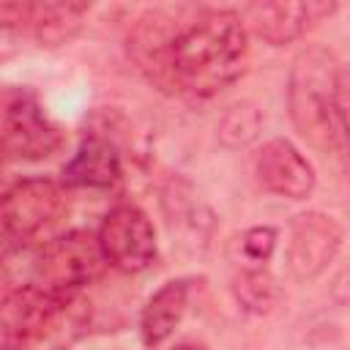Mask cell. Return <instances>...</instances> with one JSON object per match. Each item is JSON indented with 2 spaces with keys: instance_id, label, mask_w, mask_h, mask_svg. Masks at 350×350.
Listing matches in <instances>:
<instances>
[{
  "instance_id": "30bf717a",
  "label": "cell",
  "mask_w": 350,
  "mask_h": 350,
  "mask_svg": "<svg viewBox=\"0 0 350 350\" xmlns=\"http://www.w3.org/2000/svg\"><path fill=\"white\" fill-rule=\"evenodd\" d=\"M334 11H336V3H314V0L312 3L276 0V3H254L246 8L249 25L271 46H282L301 38L312 27V22H320Z\"/></svg>"
},
{
  "instance_id": "52a82bcc",
  "label": "cell",
  "mask_w": 350,
  "mask_h": 350,
  "mask_svg": "<svg viewBox=\"0 0 350 350\" xmlns=\"http://www.w3.org/2000/svg\"><path fill=\"white\" fill-rule=\"evenodd\" d=\"M342 227L334 216L320 211L298 213L287 235V268L295 279H314L323 273L342 249Z\"/></svg>"
},
{
  "instance_id": "5b68a950",
  "label": "cell",
  "mask_w": 350,
  "mask_h": 350,
  "mask_svg": "<svg viewBox=\"0 0 350 350\" xmlns=\"http://www.w3.org/2000/svg\"><path fill=\"white\" fill-rule=\"evenodd\" d=\"M96 241L104 262L123 273L145 271L156 257L153 224L137 205H129V202L115 205L101 219Z\"/></svg>"
},
{
  "instance_id": "7a4b0ae2",
  "label": "cell",
  "mask_w": 350,
  "mask_h": 350,
  "mask_svg": "<svg viewBox=\"0 0 350 350\" xmlns=\"http://www.w3.org/2000/svg\"><path fill=\"white\" fill-rule=\"evenodd\" d=\"M290 118L298 134L320 150H345L347 79L336 57L323 46L304 49L290 68Z\"/></svg>"
},
{
  "instance_id": "8fae6325",
  "label": "cell",
  "mask_w": 350,
  "mask_h": 350,
  "mask_svg": "<svg viewBox=\"0 0 350 350\" xmlns=\"http://www.w3.org/2000/svg\"><path fill=\"white\" fill-rule=\"evenodd\" d=\"M120 153L104 137H88L63 167V183L77 189H112L120 180Z\"/></svg>"
},
{
  "instance_id": "2e32d148",
  "label": "cell",
  "mask_w": 350,
  "mask_h": 350,
  "mask_svg": "<svg viewBox=\"0 0 350 350\" xmlns=\"http://www.w3.org/2000/svg\"><path fill=\"white\" fill-rule=\"evenodd\" d=\"M172 350H205L202 345H178V347H172Z\"/></svg>"
},
{
  "instance_id": "9a60e30c",
  "label": "cell",
  "mask_w": 350,
  "mask_h": 350,
  "mask_svg": "<svg viewBox=\"0 0 350 350\" xmlns=\"http://www.w3.org/2000/svg\"><path fill=\"white\" fill-rule=\"evenodd\" d=\"M276 249V230L273 227H252L241 238V252L249 262L265 265Z\"/></svg>"
},
{
  "instance_id": "277c9868",
  "label": "cell",
  "mask_w": 350,
  "mask_h": 350,
  "mask_svg": "<svg viewBox=\"0 0 350 350\" xmlns=\"http://www.w3.org/2000/svg\"><path fill=\"white\" fill-rule=\"evenodd\" d=\"M68 200L60 183L49 178H27L14 183L0 200V224L14 241H30L60 221Z\"/></svg>"
},
{
  "instance_id": "6da1fadb",
  "label": "cell",
  "mask_w": 350,
  "mask_h": 350,
  "mask_svg": "<svg viewBox=\"0 0 350 350\" xmlns=\"http://www.w3.org/2000/svg\"><path fill=\"white\" fill-rule=\"evenodd\" d=\"M249 57V33L235 11H205L170 33L164 77L175 90L213 96L232 85Z\"/></svg>"
},
{
  "instance_id": "ba28073f",
  "label": "cell",
  "mask_w": 350,
  "mask_h": 350,
  "mask_svg": "<svg viewBox=\"0 0 350 350\" xmlns=\"http://www.w3.org/2000/svg\"><path fill=\"white\" fill-rule=\"evenodd\" d=\"M3 137L11 153L27 161L52 156L60 148L57 126L44 115L41 104L30 93H19L5 104L3 112Z\"/></svg>"
},
{
  "instance_id": "4fadbf2b",
  "label": "cell",
  "mask_w": 350,
  "mask_h": 350,
  "mask_svg": "<svg viewBox=\"0 0 350 350\" xmlns=\"http://www.w3.org/2000/svg\"><path fill=\"white\" fill-rule=\"evenodd\" d=\"M90 5L85 3H41L33 5V27L41 44L46 46H57L66 44L68 38H74V33L79 30V19L88 14Z\"/></svg>"
},
{
  "instance_id": "9c48e42d",
  "label": "cell",
  "mask_w": 350,
  "mask_h": 350,
  "mask_svg": "<svg viewBox=\"0 0 350 350\" xmlns=\"http://www.w3.org/2000/svg\"><path fill=\"white\" fill-rule=\"evenodd\" d=\"M254 172L268 191L287 200H306L317 183L306 156L290 139H282V137L268 139L260 148L254 159Z\"/></svg>"
},
{
  "instance_id": "7c38bea8",
  "label": "cell",
  "mask_w": 350,
  "mask_h": 350,
  "mask_svg": "<svg viewBox=\"0 0 350 350\" xmlns=\"http://www.w3.org/2000/svg\"><path fill=\"white\" fill-rule=\"evenodd\" d=\"M189 306V284L183 279L164 282L142 306L139 314V336L148 347L161 345L175 334Z\"/></svg>"
},
{
  "instance_id": "3957f363",
  "label": "cell",
  "mask_w": 350,
  "mask_h": 350,
  "mask_svg": "<svg viewBox=\"0 0 350 350\" xmlns=\"http://www.w3.org/2000/svg\"><path fill=\"white\" fill-rule=\"evenodd\" d=\"M104 265L107 262L101 257L96 235L85 230H71L41 246L36 271H38L41 287L68 298L74 290L90 284Z\"/></svg>"
},
{
  "instance_id": "5bb4252c",
  "label": "cell",
  "mask_w": 350,
  "mask_h": 350,
  "mask_svg": "<svg viewBox=\"0 0 350 350\" xmlns=\"http://www.w3.org/2000/svg\"><path fill=\"white\" fill-rule=\"evenodd\" d=\"M235 295L238 301L252 312H268L279 301V284L276 279L262 268H246L235 279Z\"/></svg>"
},
{
  "instance_id": "8992f818",
  "label": "cell",
  "mask_w": 350,
  "mask_h": 350,
  "mask_svg": "<svg viewBox=\"0 0 350 350\" xmlns=\"http://www.w3.org/2000/svg\"><path fill=\"white\" fill-rule=\"evenodd\" d=\"M66 301L68 298L41 284H22L11 290L0 301V347L30 350L38 339H44Z\"/></svg>"
}]
</instances>
